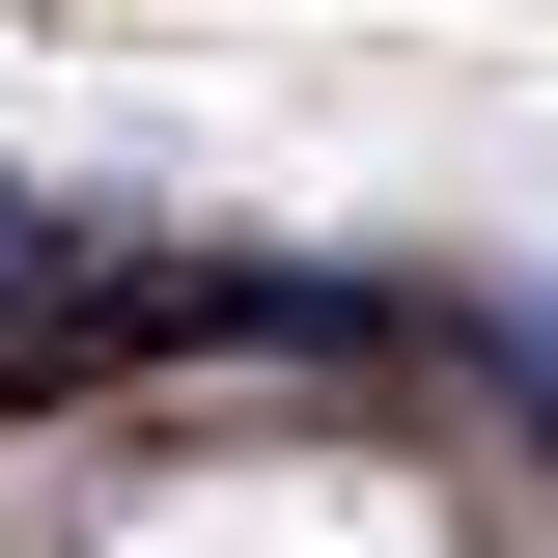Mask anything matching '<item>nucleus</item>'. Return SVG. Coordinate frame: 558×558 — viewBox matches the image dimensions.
<instances>
[{"mask_svg": "<svg viewBox=\"0 0 558 558\" xmlns=\"http://www.w3.org/2000/svg\"><path fill=\"white\" fill-rule=\"evenodd\" d=\"M57 252H84L57 196H0V363H57V336H84V307H57Z\"/></svg>", "mask_w": 558, "mask_h": 558, "instance_id": "obj_1", "label": "nucleus"}, {"mask_svg": "<svg viewBox=\"0 0 558 558\" xmlns=\"http://www.w3.org/2000/svg\"><path fill=\"white\" fill-rule=\"evenodd\" d=\"M475 363H502V391L558 418V307H531V279H502V307H475Z\"/></svg>", "mask_w": 558, "mask_h": 558, "instance_id": "obj_2", "label": "nucleus"}]
</instances>
